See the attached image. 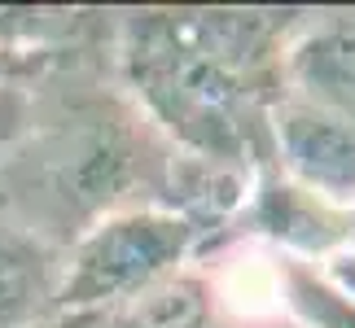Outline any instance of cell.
Listing matches in <instances>:
<instances>
[{"label": "cell", "mask_w": 355, "mask_h": 328, "mask_svg": "<svg viewBox=\"0 0 355 328\" xmlns=\"http://www.w3.org/2000/svg\"><path fill=\"white\" fill-rule=\"evenodd\" d=\"M105 53L110 22L62 48L31 79V131L0 158V206L58 250L119 210L167 206L171 197L180 149L141 114L119 71L105 79Z\"/></svg>", "instance_id": "1"}, {"label": "cell", "mask_w": 355, "mask_h": 328, "mask_svg": "<svg viewBox=\"0 0 355 328\" xmlns=\"http://www.w3.org/2000/svg\"><path fill=\"white\" fill-rule=\"evenodd\" d=\"M303 9L110 13V57L141 114L180 149L254 175L272 162L281 53Z\"/></svg>", "instance_id": "2"}, {"label": "cell", "mask_w": 355, "mask_h": 328, "mask_svg": "<svg viewBox=\"0 0 355 328\" xmlns=\"http://www.w3.org/2000/svg\"><path fill=\"white\" fill-rule=\"evenodd\" d=\"M207 232L167 206H136L92 224L66 250L58 320L119 311L193 267Z\"/></svg>", "instance_id": "3"}, {"label": "cell", "mask_w": 355, "mask_h": 328, "mask_svg": "<svg viewBox=\"0 0 355 328\" xmlns=\"http://www.w3.org/2000/svg\"><path fill=\"white\" fill-rule=\"evenodd\" d=\"M237 241L285 258H303V263H329L343 250H351V210L334 206L329 197L311 193L298 180H290L277 162H268L250 175V193L237 219L207 245V254Z\"/></svg>", "instance_id": "4"}, {"label": "cell", "mask_w": 355, "mask_h": 328, "mask_svg": "<svg viewBox=\"0 0 355 328\" xmlns=\"http://www.w3.org/2000/svg\"><path fill=\"white\" fill-rule=\"evenodd\" d=\"M281 97L355 131V9H303L281 53Z\"/></svg>", "instance_id": "5"}, {"label": "cell", "mask_w": 355, "mask_h": 328, "mask_svg": "<svg viewBox=\"0 0 355 328\" xmlns=\"http://www.w3.org/2000/svg\"><path fill=\"white\" fill-rule=\"evenodd\" d=\"M272 162L334 206H355V131L294 97L272 105Z\"/></svg>", "instance_id": "6"}, {"label": "cell", "mask_w": 355, "mask_h": 328, "mask_svg": "<svg viewBox=\"0 0 355 328\" xmlns=\"http://www.w3.org/2000/svg\"><path fill=\"white\" fill-rule=\"evenodd\" d=\"M66 250L0 206V328L58 324Z\"/></svg>", "instance_id": "7"}, {"label": "cell", "mask_w": 355, "mask_h": 328, "mask_svg": "<svg viewBox=\"0 0 355 328\" xmlns=\"http://www.w3.org/2000/svg\"><path fill=\"white\" fill-rule=\"evenodd\" d=\"M272 298L277 311L294 328H355V293L338 284L324 263H303V258L272 254Z\"/></svg>", "instance_id": "8"}, {"label": "cell", "mask_w": 355, "mask_h": 328, "mask_svg": "<svg viewBox=\"0 0 355 328\" xmlns=\"http://www.w3.org/2000/svg\"><path fill=\"white\" fill-rule=\"evenodd\" d=\"M31 109H35L31 79H9V84H0V158H5L9 149H18L22 136L31 131Z\"/></svg>", "instance_id": "9"}, {"label": "cell", "mask_w": 355, "mask_h": 328, "mask_svg": "<svg viewBox=\"0 0 355 328\" xmlns=\"http://www.w3.org/2000/svg\"><path fill=\"white\" fill-rule=\"evenodd\" d=\"M53 57H58V53H49V57H22V53L0 48V84H9V79H35Z\"/></svg>", "instance_id": "10"}, {"label": "cell", "mask_w": 355, "mask_h": 328, "mask_svg": "<svg viewBox=\"0 0 355 328\" xmlns=\"http://www.w3.org/2000/svg\"><path fill=\"white\" fill-rule=\"evenodd\" d=\"M324 271H329V276L343 284L347 293H355V250H343L338 258H329V263H324Z\"/></svg>", "instance_id": "11"}, {"label": "cell", "mask_w": 355, "mask_h": 328, "mask_svg": "<svg viewBox=\"0 0 355 328\" xmlns=\"http://www.w3.org/2000/svg\"><path fill=\"white\" fill-rule=\"evenodd\" d=\"M351 250H355V206H351Z\"/></svg>", "instance_id": "12"}]
</instances>
